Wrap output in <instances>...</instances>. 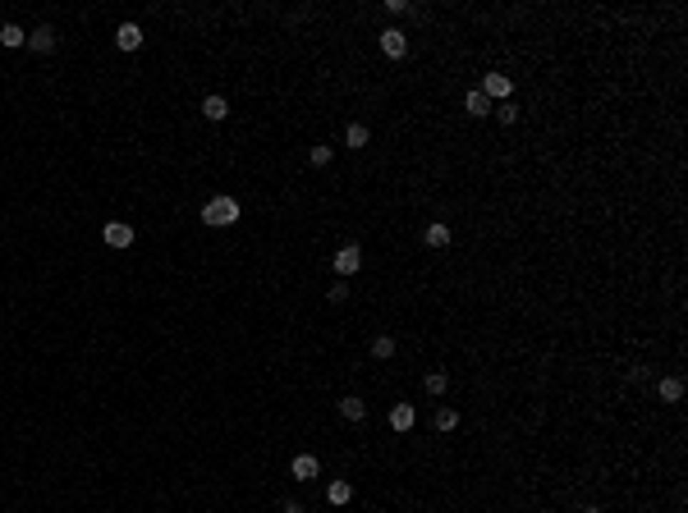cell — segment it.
<instances>
[{
	"label": "cell",
	"instance_id": "10",
	"mask_svg": "<svg viewBox=\"0 0 688 513\" xmlns=\"http://www.w3.org/2000/svg\"><path fill=\"white\" fill-rule=\"evenodd\" d=\"M115 46L119 51H138V46H143V28H138V24H119L115 28Z\"/></svg>",
	"mask_w": 688,
	"mask_h": 513
},
{
	"label": "cell",
	"instance_id": "6",
	"mask_svg": "<svg viewBox=\"0 0 688 513\" xmlns=\"http://www.w3.org/2000/svg\"><path fill=\"white\" fill-rule=\"evenodd\" d=\"M381 51H386L390 60L409 56V37H404V28H386V32H381Z\"/></svg>",
	"mask_w": 688,
	"mask_h": 513
},
{
	"label": "cell",
	"instance_id": "13",
	"mask_svg": "<svg viewBox=\"0 0 688 513\" xmlns=\"http://www.w3.org/2000/svg\"><path fill=\"white\" fill-rule=\"evenodd\" d=\"M0 46H5V51H19V46H28V32L19 28V24H0Z\"/></svg>",
	"mask_w": 688,
	"mask_h": 513
},
{
	"label": "cell",
	"instance_id": "20",
	"mask_svg": "<svg viewBox=\"0 0 688 513\" xmlns=\"http://www.w3.org/2000/svg\"><path fill=\"white\" fill-rule=\"evenodd\" d=\"M344 143L349 147H367V124H349L344 128Z\"/></svg>",
	"mask_w": 688,
	"mask_h": 513
},
{
	"label": "cell",
	"instance_id": "15",
	"mask_svg": "<svg viewBox=\"0 0 688 513\" xmlns=\"http://www.w3.org/2000/svg\"><path fill=\"white\" fill-rule=\"evenodd\" d=\"M340 417H344V422H363V417H367V403L358 399V395H344V399H340Z\"/></svg>",
	"mask_w": 688,
	"mask_h": 513
},
{
	"label": "cell",
	"instance_id": "12",
	"mask_svg": "<svg viewBox=\"0 0 688 513\" xmlns=\"http://www.w3.org/2000/svg\"><path fill=\"white\" fill-rule=\"evenodd\" d=\"M657 395H661V403H679L684 399V380L679 376H661L657 380Z\"/></svg>",
	"mask_w": 688,
	"mask_h": 513
},
{
	"label": "cell",
	"instance_id": "8",
	"mask_svg": "<svg viewBox=\"0 0 688 513\" xmlns=\"http://www.w3.org/2000/svg\"><path fill=\"white\" fill-rule=\"evenodd\" d=\"M450 225H445V220H432L427 229H422V243H427V248H436V253H445V248H450Z\"/></svg>",
	"mask_w": 688,
	"mask_h": 513
},
{
	"label": "cell",
	"instance_id": "16",
	"mask_svg": "<svg viewBox=\"0 0 688 513\" xmlns=\"http://www.w3.org/2000/svg\"><path fill=\"white\" fill-rule=\"evenodd\" d=\"M202 115L211 119V124H221V119L229 115V101H225V96H216V92H211V96H206V101H202Z\"/></svg>",
	"mask_w": 688,
	"mask_h": 513
},
{
	"label": "cell",
	"instance_id": "19",
	"mask_svg": "<svg viewBox=\"0 0 688 513\" xmlns=\"http://www.w3.org/2000/svg\"><path fill=\"white\" fill-rule=\"evenodd\" d=\"M432 422H436V431H454V427H459V412L445 408V403H436V417H432Z\"/></svg>",
	"mask_w": 688,
	"mask_h": 513
},
{
	"label": "cell",
	"instance_id": "14",
	"mask_svg": "<svg viewBox=\"0 0 688 513\" xmlns=\"http://www.w3.org/2000/svg\"><path fill=\"white\" fill-rule=\"evenodd\" d=\"M349 499H354V486H349L344 477H335V482L326 486V504H335V509H340V504H349Z\"/></svg>",
	"mask_w": 688,
	"mask_h": 513
},
{
	"label": "cell",
	"instance_id": "17",
	"mask_svg": "<svg viewBox=\"0 0 688 513\" xmlns=\"http://www.w3.org/2000/svg\"><path fill=\"white\" fill-rule=\"evenodd\" d=\"M422 390H427V395H436V399H441L445 395V390H450V371H427V380H422Z\"/></svg>",
	"mask_w": 688,
	"mask_h": 513
},
{
	"label": "cell",
	"instance_id": "3",
	"mask_svg": "<svg viewBox=\"0 0 688 513\" xmlns=\"http://www.w3.org/2000/svg\"><path fill=\"white\" fill-rule=\"evenodd\" d=\"M101 238H106V248H134V225L129 220H106Z\"/></svg>",
	"mask_w": 688,
	"mask_h": 513
},
{
	"label": "cell",
	"instance_id": "2",
	"mask_svg": "<svg viewBox=\"0 0 688 513\" xmlns=\"http://www.w3.org/2000/svg\"><path fill=\"white\" fill-rule=\"evenodd\" d=\"M331 266H335V275H358V270H363V248H358V243H344L340 253L331 257Z\"/></svg>",
	"mask_w": 688,
	"mask_h": 513
},
{
	"label": "cell",
	"instance_id": "7",
	"mask_svg": "<svg viewBox=\"0 0 688 513\" xmlns=\"http://www.w3.org/2000/svg\"><path fill=\"white\" fill-rule=\"evenodd\" d=\"M413 427H418V412H413V403H395V408H390V431L409 435Z\"/></svg>",
	"mask_w": 688,
	"mask_h": 513
},
{
	"label": "cell",
	"instance_id": "4",
	"mask_svg": "<svg viewBox=\"0 0 688 513\" xmlns=\"http://www.w3.org/2000/svg\"><path fill=\"white\" fill-rule=\"evenodd\" d=\"M482 92L491 96V101H514V78H509V73H487Z\"/></svg>",
	"mask_w": 688,
	"mask_h": 513
},
{
	"label": "cell",
	"instance_id": "5",
	"mask_svg": "<svg viewBox=\"0 0 688 513\" xmlns=\"http://www.w3.org/2000/svg\"><path fill=\"white\" fill-rule=\"evenodd\" d=\"M56 41H60V37H56V28H51V24H37V28L28 32V46L37 51V56H51V51H56Z\"/></svg>",
	"mask_w": 688,
	"mask_h": 513
},
{
	"label": "cell",
	"instance_id": "24",
	"mask_svg": "<svg viewBox=\"0 0 688 513\" xmlns=\"http://www.w3.org/2000/svg\"><path fill=\"white\" fill-rule=\"evenodd\" d=\"M280 513H303V504H299V499H285V504H280Z\"/></svg>",
	"mask_w": 688,
	"mask_h": 513
},
{
	"label": "cell",
	"instance_id": "9",
	"mask_svg": "<svg viewBox=\"0 0 688 513\" xmlns=\"http://www.w3.org/2000/svg\"><path fill=\"white\" fill-rule=\"evenodd\" d=\"M289 472H294V482H316V477H321V463H316L312 454H299L289 463Z\"/></svg>",
	"mask_w": 688,
	"mask_h": 513
},
{
	"label": "cell",
	"instance_id": "11",
	"mask_svg": "<svg viewBox=\"0 0 688 513\" xmlns=\"http://www.w3.org/2000/svg\"><path fill=\"white\" fill-rule=\"evenodd\" d=\"M464 111L473 115V119H482V115H491V96L482 92V87H473V92L464 96Z\"/></svg>",
	"mask_w": 688,
	"mask_h": 513
},
{
	"label": "cell",
	"instance_id": "18",
	"mask_svg": "<svg viewBox=\"0 0 688 513\" xmlns=\"http://www.w3.org/2000/svg\"><path fill=\"white\" fill-rule=\"evenodd\" d=\"M372 357H377V362H390V357H395V335H377V340H372Z\"/></svg>",
	"mask_w": 688,
	"mask_h": 513
},
{
	"label": "cell",
	"instance_id": "1",
	"mask_svg": "<svg viewBox=\"0 0 688 513\" xmlns=\"http://www.w3.org/2000/svg\"><path fill=\"white\" fill-rule=\"evenodd\" d=\"M234 220H239V202H234V198H225V193L202 206V225H211V229H229Z\"/></svg>",
	"mask_w": 688,
	"mask_h": 513
},
{
	"label": "cell",
	"instance_id": "23",
	"mask_svg": "<svg viewBox=\"0 0 688 513\" xmlns=\"http://www.w3.org/2000/svg\"><path fill=\"white\" fill-rule=\"evenodd\" d=\"M326 298H331V303H344V298H349V285H344V280H335V285H331V293H326Z\"/></svg>",
	"mask_w": 688,
	"mask_h": 513
},
{
	"label": "cell",
	"instance_id": "22",
	"mask_svg": "<svg viewBox=\"0 0 688 513\" xmlns=\"http://www.w3.org/2000/svg\"><path fill=\"white\" fill-rule=\"evenodd\" d=\"M308 161H312L316 170H321V166H331V147H326V143H316V147L308 151Z\"/></svg>",
	"mask_w": 688,
	"mask_h": 513
},
{
	"label": "cell",
	"instance_id": "21",
	"mask_svg": "<svg viewBox=\"0 0 688 513\" xmlns=\"http://www.w3.org/2000/svg\"><path fill=\"white\" fill-rule=\"evenodd\" d=\"M491 115H496L500 124H514V119H519V106H514V101H500V106H496V111H491Z\"/></svg>",
	"mask_w": 688,
	"mask_h": 513
},
{
	"label": "cell",
	"instance_id": "25",
	"mask_svg": "<svg viewBox=\"0 0 688 513\" xmlns=\"http://www.w3.org/2000/svg\"><path fill=\"white\" fill-rule=\"evenodd\" d=\"M578 513H602V509H592V504H587V509H578Z\"/></svg>",
	"mask_w": 688,
	"mask_h": 513
}]
</instances>
